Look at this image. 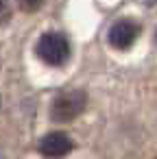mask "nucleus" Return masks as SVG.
Here are the masks:
<instances>
[{
  "label": "nucleus",
  "mask_w": 157,
  "mask_h": 159,
  "mask_svg": "<svg viewBox=\"0 0 157 159\" xmlns=\"http://www.w3.org/2000/svg\"><path fill=\"white\" fill-rule=\"evenodd\" d=\"M70 150H72V139L61 131H53V133L44 135L39 142V152L48 159H61Z\"/></svg>",
  "instance_id": "obj_3"
},
{
  "label": "nucleus",
  "mask_w": 157,
  "mask_h": 159,
  "mask_svg": "<svg viewBox=\"0 0 157 159\" xmlns=\"http://www.w3.org/2000/svg\"><path fill=\"white\" fill-rule=\"evenodd\" d=\"M155 39H157V33H155Z\"/></svg>",
  "instance_id": "obj_7"
},
{
  "label": "nucleus",
  "mask_w": 157,
  "mask_h": 159,
  "mask_svg": "<svg viewBox=\"0 0 157 159\" xmlns=\"http://www.w3.org/2000/svg\"><path fill=\"white\" fill-rule=\"evenodd\" d=\"M11 18V5L9 0H0V24H5Z\"/></svg>",
  "instance_id": "obj_6"
},
{
  "label": "nucleus",
  "mask_w": 157,
  "mask_h": 159,
  "mask_svg": "<svg viewBox=\"0 0 157 159\" xmlns=\"http://www.w3.org/2000/svg\"><path fill=\"white\" fill-rule=\"evenodd\" d=\"M18 5H20V9H22V11L33 13V11H37V9L44 5V0H18Z\"/></svg>",
  "instance_id": "obj_5"
},
{
  "label": "nucleus",
  "mask_w": 157,
  "mask_h": 159,
  "mask_svg": "<svg viewBox=\"0 0 157 159\" xmlns=\"http://www.w3.org/2000/svg\"><path fill=\"white\" fill-rule=\"evenodd\" d=\"M85 105H87V94L85 92H81V89L63 92L53 102V118L57 122H70L76 116H81Z\"/></svg>",
  "instance_id": "obj_2"
},
{
  "label": "nucleus",
  "mask_w": 157,
  "mask_h": 159,
  "mask_svg": "<svg viewBox=\"0 0 157 159\" xmlns=\"http://www.w3.org/2000/svg\"><path fill=\"white\" fill-rule=\"evenodd\" d=\"M37 55L50 66H61L70 57V44L61 33H46L37 42Z\"/></svg>",
  "instance_id": "obj_1"
},
{
  "label": "nucleus",
  "mask_w": 157,
  "mask_h": 159,
  "mask_svg": "<svg viewBox=\"0 0 157 159\" xmlns=\"http://www.w3.org/2000/svg\"><path fill=\"white\" fill-rule=\"evenodd\" d=\"M137 35H140V26H137L135 22H131V20H120V22H116V24L109 29V44H111L113 48L124 50V48H129V46L135 42Z\"/></svg>",
  "instance_id": "obj_4"
}]
</instances>
